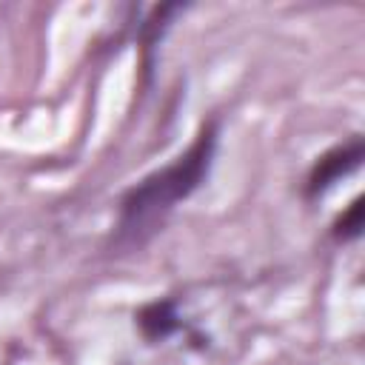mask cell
<instances>
[{"label":"cell","instance_id":"cell-1","mask_svg":"<svg viewBox=\"0 0 365 365\" xmlns=\"http://www.w3.org/2000/svg\"><path fill=\"white\" fill-rule=\"evenodd\" d=\"M214 148H217V120H208L202 123L194 143L174 163L143 177L120 202L117 242L140 245L180 200L197 191L200 182L208 177Z\"/></svg>","mask_w":365,"mask_h":365},{"label":"cell","instance_id":"cell-2","mask_svg":"<svg viewBox=\"0 0 365 365\" xmlns=\"http://www.w3.org/2000/svg\"><path fill=\"white\" fill-rule=\"evenodd\" d=\"M362 157H365V143H362V137H354V140H348V143H342V145L325 151V154L314 163V168H311V174H308V194L317 197V194H322L325 188H331L336 180H342L345 174H351V171L362 163Z\"/></svg>","mask_w":365,"mask_h":365},{"label":"cell","instance_id":"cell-3","mask_svg":"<svg viewBox=\"0 0 365 365\" xmlns=\"http://www.w3.org/2000/svg\"><path fill=\"white\" fill-rule=\"evenodd\" d=\"M137 325H140L145 339H165L168 334H174L180 328L174 302L171 299H157V302L143 305L140 314H137Z\"/></svg>","mask_w":365,"mask_h":365},{"label":"cell","instance_id":"cell-4","mask_svg":"<svg viewBox=\"0 0 365 365\" xmlns=\"http://www.w3.org/2000/svg\"><path fill=\"white\" fill-rule=\"evenodd\" d=\"M362 211H365L362 197H356V200L342 211V217L334 222V237H336V240H356V237L362 234V225H365Z\"/></svg>","mask_w":365,"mask_h":365}]
</instances>
